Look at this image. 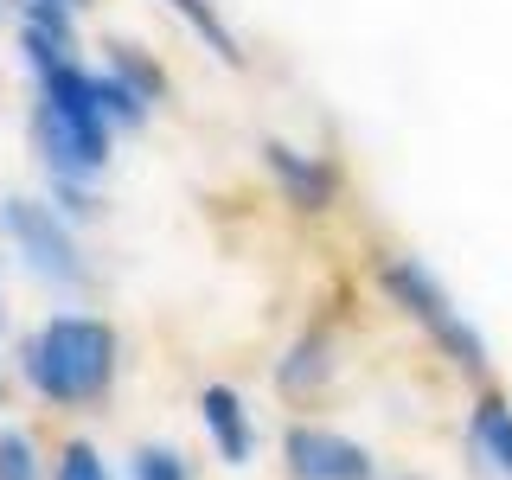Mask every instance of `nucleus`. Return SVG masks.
Returning <instances> with one entry per match:
<instances>
[{
    "label": "nucleus",
    "instance_id": "ddd939ff",
    "mask_svg": "<svg viewBox=\"0 0 512 480\" xmlns=\"http://www.w3.org/2000/svg\"><path fill=\"white\" fill-rule=\"evenodd\" d=\"M58 480H109V468H103V455H96L90 442H71L64 461H58Z\"/></svg>",
    "mask_w": 512,
    "mask_h": 480
},
{
    "label": "nucleus",
    "instance_id": "4468645a",
    "mask_svg": "<svg viewBox=\"0 0 512 480\" xmlns=\"http://www.w3.org/2000/svg\"><path fill=\"white\" fill-rule=\"evenodd\" d=\"M397 480H423V474H397Z\"/></svg>",
    "mask_w": 512,
    "mask_h": 480
},
{
    "label": "nucleus",
    "instance_id": "9b49d317",
    "mask_svg": "<svg viewBox=\"0 0 512 480\" xmlns=\"http://www.w3.org/2000/svg\"><path fill=\"white\" fill-rule=\"evenodd\" d=\"M135 480H192L180 448H141L135 455Z\"/></svg>",
    "mask_w": 512,
    "mask_h": 480
},
{
    "label": "nucleus",
    "instance_id": "20e7f679",
    "mask_svg": "<svg viewBox=\"0 0 512 480\" xmlns=\"http://www.w3.org/2000/svg\"><path fill=\"white\" fill-rule=\"evenodd\" d=\"M0 224H7V237L20 244V256L39 269V276H52V282H84L77 244H71V231L52 218V205H39V199H7V205H0Z\"/></svg>",
    "mask_w": 512,
    "mask_h": 480
},
{
    "label": "nucleus",
    "instance_id": "0eeeda50",
    "mask_svg": "<svg viewBox=\"0 0 512 480\" xmlns=\"http://www.w3.org/2000/svg\"><path fill=\"white\" fill-rule=\"evenodd\" d=\"M468 448L500 480H512V397L493 391V384H480L468 404Z\"/></svg>",
    "mask_w": 512,
    "mask_h": 480
},
{
    "label": "nucleus",
    "instance_id": "f8f14e48",
    "mask_svg": "<svg viewBox=\"0 0 512 480\" xmlns=\"http://www.w3.org/2000/svg\"><path fill=\"white\" fill-rule=\"evenodd\" d=\"M0 480H39V468H32V442L20 436V429L0 436Z\"/></svg>",
    "mask_w": 512,
    "mask_h": 480
},
{
    "label": "nucleus",
    "instance_id": "f03ea898",
    "mask_svg": "<svg viewBox=\"0 0 512 480\" xmlns=\"http://www.w3.org/2000/svg\"><path fill=\"white\" fill-rule=\"evenodd\" d=\"M116 372V333L103 327V320H45L39 333H32L26 346V378L39 384L45 397H58V404H84L96 397Z\"/></svg>",
    "mask_w": 512,
    "mask_h": 480
},
{
    "label": "nucleus",
    "instance_id": "7ed1b4c3",
    "mask_svg": "<svg viewBox=\"0 0 512 480\" xmlns=\"http://www.w3.org/2000/svg\"><path fill=\"white\" fill-rule=\"evenodd\" d=\"M39 141L45 160L71 180H84L109 160V122H103V90L96 77L71 71V64H52L45 71V103H39Z\"/></svg>",
    "mask_w": 512,
    "mask_h": 480
},
{
    "label": "nucleus",
    "instance_id": "1a4fd4ad",
    "mask_svg": "<svg viewBox=\"0 0 512 480\" xmlns=\"http://www.w3.org/2000/svg\"><path fill=\"white\" fill-rule=\"evenodd\" d=\"M327 372H333V340L327 333H301L295 346H288V359H282V391L288 397H308V391H320L327 384Z\"/></svg>",
    "mask_w": 512,
    "mask_h": 480
},
{
    "label": "nucleus",
    "instance_id": "423d86ee",
    "mask_svg": "<svg viewBox=\"0 0 512 480\" xmlns=\"http://www.w3.org/2000/svg\"><path fill=\"white\" fill-rule=\"evenodd\" d=\"M263 167L276 173L282 199L295 205V212H327V205L340 199V173L320 154H301V148H288V141H263Z\"/></svg>",
    "mask_w": 512,
    "mask_h": 480
},
{
    "label": "nucleus",
    "instance_id": "f257e3e1",
    "mask_svg": "<svg viewBox=\"0 0 512 480\" xmlns=\"http://www.w3.org/2000/svg\"><path fill=\"white\" fill-rule=\"evenodd\" d=\"M378 288H384V301H391V308L404 314L410 327H423V340L436 346L461 378H487V372H493L487 333L474 327V314L461 308L455 295H448V282L423 263V256L384 250V256H378Z\"/></svg>",
    "mask_w": 512,
    "mask_h": 480
},
{
    "label": "nucleus",
    "instance_id": "39448f33",
    "mask_svg": "<svg viewBox=\"0 0 512 480\" xmlns=\"http://www.w3.org/2000/svg\"><path fill=\"white\" fill-rule=\"evenodd\" d=\"M282 455H288V474L295 480H378L372 448L340 436V429H320V423H295Z\"/></svg>",
    "mask_w": 512,
    "mask_h": 480
},
{
    "label": "nucleus",
    "instance_id": "6e6552de",
    "mask_svg": "<svg viewBox=\"0 0 512 480\" xmlns=\"http://www.w3.org/2000/svg\"><path fill=\"white\" fill-rule=\"evenodd\" d=\"M199 416H205V429H212L218 455L231 461V468H244V461H250V448H256V429H250V410H244V397H237L231 384H205V397H199Z\"/></svg>",
    "mask_w": 512,
    "mask_h": 480
},
{
    "label": "nucleus",
    "instance_id": "9d476101",
    "mask_svg": "<svg viewBox=\"0 0 512 480\" xmlns=\"http://www.w3.org/2000/svg\"><path fill=\"white\" fill-rule=\"evenodd\" d=\"M167 7L180 13V20H186L192 32H199V39L212 45V52H218L224 64H244V45H237V32L224 26V13L212 7V0H167Z\"/></svg>",
    "mask_w": 512,
    "mask_h": 480
}]
</instances>
